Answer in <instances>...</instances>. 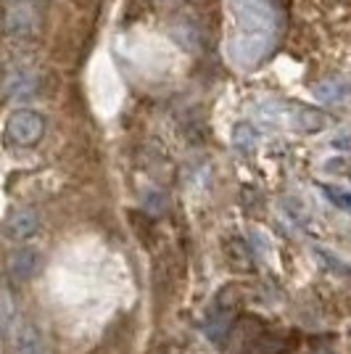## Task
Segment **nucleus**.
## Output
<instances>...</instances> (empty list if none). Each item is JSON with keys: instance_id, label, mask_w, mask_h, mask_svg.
Listing matches in <instances>:
<instances>
[{"instance_id": "nucleus-1", "label": "nucleus", "mask_w": 351, "mask_h": 354, "mask_svg": "<svg viewBox=\"0 0 351 354\" xmlns=\"http://www.w3.org/2000/svg\"><path fill=\"white\" fill-rule=\"evenodd\" d=\"M227 8L233 16V32L225 43L227 59L235 69L251 72L269 59L283 35V0H227Z\"/></svg>"}, {"instance_id": "nucleus-2", "label": "nucleus", "mask_w": 351, "mask_h": 354, "mask_svg": "<svg viewBox=\"0 0 351 354\" xmlns=\"http://www.w3.org/2000/svg\"><path fill=\"white\" fill-rule=\"evenodd\" d=\"M225 346L230 354H285L288 352V336L269 328L259 317L246 315L238 323L227 325Z\"/></svg>"}, {"instance_id": "nucleus-3", "label": "nucleus", "mask_w": 351, "mask_h": 354, "mask_svg": "<svg viewBox=\"0 0 351 354\" xmlns=\"http://www.w3.org/2000/svg\"><path fill=\"white\" fill-rule=\"evenodd\" d=\"M256 119L288 133H320L328 127V117L322 111H314L296 101H280V98H269L256 106Z\"/></svg>"}, {"instance_id": "nucleus-4", "label": "nucleus", "mask_w": 351, "mask_h": 354, "mask_svg": "<svg viewBox=\"0 0 351 354\" xmlns=\"http://www.w3.org/2000/svg\"><path fill=\"white\" fill-rule=\"evenodd\" d=\"M45 135V119L43 114L32 111V109H21L14 111L8 122H6V138L19 148H32L43 140Z\"/></svg>"}, {"instance_id": "nucleus-5", "label": "nucleus", "mask_w": 351, "mask_h": 354, "mask_svg": "<svg viewBox=\"0 0 351 354\" xmlns=\"http://www.w3.org/2000/svg\"><path fill=\"white\" fill-rule=\"evenodd\" d=\"M40 88V77L32 66H8L0 74V98L3 101H21L30 98Z\"/></svg>"}, {"instance_id": "nucleus-6", "label": "nucleus", "mask_w": 351, "mask_h": 354, "mask_svg": "<svg viewBox=\"0 0 351 354\" xmlns=\"http://www.w3.org/2000/svg\"><path fill=\"white\" fill-rule=\"evenodd\" d=\"M3 30L8 37H16V40H30L37 35L40 30V14H37V8L27 3V0H21V3H11L8 8H6V14H3Z\"/></svg>"}, {"instance_id": "nucleus-7", "label": "nucleus", "mask_w": 351, "mask_h": 354, "mask_svg": "<svg viewBox=\"0 0 351 354\" xmlns=\"http://www.w3.org/2000/svg\"><path fill=\"white\" fill-rule=\"evenodd\" d=\"M40 230V214L32 207L14 209L3 222V236L8 241H27Z\"/></svg>"}, {"instance_id": "nucleus-8", "label": "nucleus", "mask_w": 351, "mask_h": 354, "mask_svg": "<svg viewBox=\"0 0 351 354\" xmlns=\"http://www.w3.org/2000/svg\"><path fill=\"white\" fill-rule=\"evenodd\" d=\"M312 93H314V98L325 106H338V104H346L351 98V80L349 77H325L320 82H314L312 85Z\"/></svg>"}, {"instance_id": "nucleus-9", "label": "nucleus", "mask_w": 351, "mask_h": 354, "mask_svg": "<svg viewBox=\"0 0 351 354\" xmlns=\"http://www.w3.org/2000/svg\"><path fill=\"white\" fill-rule=\"evenodd\" d=\"M14 354H53V349L37 325L19 323L14 330Z\"/></svg>"}, {"instance_id": "nucleus-10", "label": "nucleus", "mask_w": 351, "mask_h": 354, "mask_svg": "<svg viewBox=\"0 0 351 354\" xmlns=\"http://www.w3.org/2000/svg\"><path fill=\"white\" fill-rule=\"evenodd\" d=\"M40 270V254L35 249H19L8 257V275L16 283H27Z\"/></svg>"}, {"instance_id": "nucleus-11", "label": "nucleus", "mask_w": 351, "mask_h": 354, "mask_svg": "<svg viewBox=\"0 0 351 354\" xmlns=\"http://www.w3.org/2000/svg\"><path fill=\"white\" fill-rule=\"evenodd\" d=\"M225 257L233 270H254V257H251L249 243L243 238H230L225 246Z\"/></svg>"}, {"instance_id": "nucleus-12", "label": "nucleus", "mask_w": 351, "mask_h": 354, "mask_svg": "<svg viewBox=\"0 0 351 354\" xmlns=\"http://www.w3.org/2000/svg\"><path fill=\"white\" fill-rule=\"evenodd\" d=\"M320 191L333 207L343 209V212H351V191L338 188V185H320Z\"/></svg>"}, {"instance_id": "nucleus-13", "label": "nucleus", "mask_w": 351, "mask_h": 354, "mask_svg": "<svg viewBox=\"0 0 351 354\" xmlns=\"http://www.w3.org/2000/svg\"><path fill=\"white\" fill-rule=\"evenodd\" d=\"M283 212H285L296 225H301V227H309V225H312V214H309L307 209L301 207L296 198H285V201H283Z\"/></svg>"}, {"instance_id": "nucleus-14", "label": "nucleus", "mask_w": 351, "mask_h": 354, "mask_svg": "<svg viewBox=\"0 0 351 354\" xmlns=\"http://www.w3.org/2000/svg\"><path fill=\"white\" fill-rule=\"evenodd\" d=\"M333 146L341 148V151H351V130H343L333 138Z\"/></svg>"}, {"instance_id": "nucleus-15", "label": "nucleus", "mask_w": 351, "mask_h": 354, "mask_svg": "<svg viewBox=\"0 0 351 354\" xmlns=\"http://www.w3.org/2000/svg\"><path fill=\"white\" fill-rule=\"evenodd\" d=\"M314 354H336V352H330V349H317Z\"/></svg>"}]
</instances>
